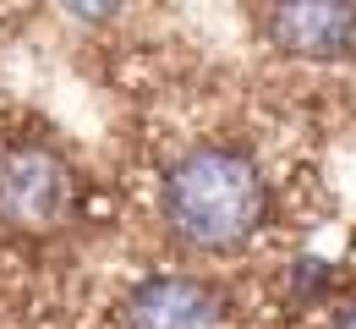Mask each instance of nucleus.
Listing matches in <instances>:
<instances>
[{"label":"nucleus","mask_w":356,"mask_h":329,"mask_svg":"<svg viewBox=\"0 0 356 329\" xmlns=\"http://www.w3.org/2000/svg\"><path fill=\"white\" fill-rule=\"evenodd\" d=\"M165 231L192 252H236L247 236L264 225L268 187L264 170L225 143H203L181 154L159 187Z\"/></svg>","instance_id":"obj_1"},{"label":"nucleus","mask_w":356,"mask_h":329,"mask_svg":"<svg viewBox=\"0 0 356 329\" xmlns=\"http://www.w3.org/2000/svg\"><path fill=\"white\" fill-rule=\"evenodd\" d=\"M334 329H356V307H346V313L334 319Z\"/></svg>","instance_id":"obj_6"},{"label":"nucleus","mask_w":356,"mask_h":329,"mask_svg":"<svg viewBox=\"0 0 356 329\" xmlns=\"http://www.w3.org/2000/svg\"><path fill=\"white\" fill-rule=\"evenodd\" d=\"M66 6H72L77 17H110V11H115V0H66Z\"/></svg>","instance_id":"obj_5"},{"label":"nucleus","mask_w":356,"mask_h":329,"mask_svg":"<svg viewBox=\"0 0 356 329\" xmlns=\"http://www.w3.org/2000/svg\"><path fill=\"white\" fill-rule=\"evenodd\" d=\"M77 209V176L44 143H17L0 154V231L6 236H55Z\"/></svg>","instance_id":"obj_2"},{"label":"nucleus","mask_w":356,"mask_h":329,"mask_svg":"<svg viewBox=\"0 0 356 329\" xmlns=\"http://www.w3.org/2000/svg\"><path fill=\"white\" fill-rule=\"evenodd\" d=\"M268 45L296 61H340L356 45V0H268Z\"/></svg>","instance_id":"obj_3"},{"label":"nucleus","mask_w":356,"mask_h":329,"mask_svg":"<svg viewBox=\"0 0 356 329\" xmlns=\"http://www.w3.org/2000/svg\"><path fill=\"white\" fill-rule=\"evenodd\" d=\"M225 302L192 275H154L127 296V329H220Z\"/></svg>","instance_id":"obj_4"}]
</instances>
